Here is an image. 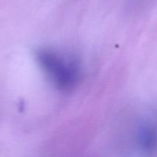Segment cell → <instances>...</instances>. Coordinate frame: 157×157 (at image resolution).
I'll list each match as a JSON object with an SVG mask.
<instances>
[{
  "label": "cell",
  "instance_id": "6da1fadb",
  "mask_svg": "<svg viewBox=\"0 0 157 157\" xmlns=\"http://www.w3.org/2000/svg\"><path fill=\"white\" fill-rule=\"evenodd\" d=\"M35 57L39 67L57 90L70 92L78 87L82 70L76 57L48 47L38 48Z\"/></svg>",
  "mask_w": 157,
  "mask_h": 157
},
{
  "label": "cell",
  "instance_id": "7a4b0ae2",
  "mask_svg": "<svg viewBox=\"0 0 157 157\" xmlns=\"http://www.w3.org/2000/svg\"><path fill=\"white\" fill-rule=\"evenodd\" d=\"M135 141L143 156H152L157 151V127L150 120H143L136 125Z\"/></svg>",
  "mask_w": 157,
  "mask_h": 157
}]
</instances>
